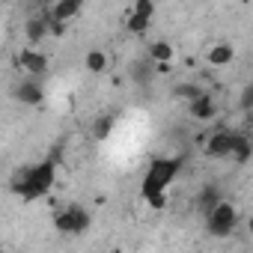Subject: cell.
Masks as SVG:
<instances>
[{
  "mask_svg": "<svg viewBox=\"0 0 253 253\" xmlns=\"http://www.w3.org/2000/svg\"><path fill=\"white\" fill-rule=\"evenodd\" d=\"M113 128H116V119H113V116H101V119L95 122V128H92V134H95V140H107Z\"/></svg>",
  "mask_w": 253,
  "mask_h": 253,
  "instance_id": "ac0fdd59",
  "label": "cell"
},
{
  "mask_svg": "<svg viewBox=\"0 0 253 253\" xmlns=\"http://www.w3.org/2000/svg\"><path fill=\"white\" fill-rule=\"evenodd\" d=\"M89 223H92L89 211H86L84 206H78V203H69L66 209H60V211L54 214V226H57L63 235H81V232L89 229Z\"/></svg>",
  "mask_w": 253,
  "mask_h": 253,
  "instance_id": "277c9868",
  "label": "cell"
},
{
  "mask_svg": "<svg viewBox=\"0 0 253 253\" xmlns=\"http://www.w3.org/2000/svg\"><path fill=\"white\" fill-rule=\"evenodd\" d=\"M185 158H155L143 176L140 194L152 209H164L167 206V188L176 182V176L182 173Z\"/></svg>",
  "mask_w": 253,
  "mask_h": 253,
  "instance_id": "7a4b0ae2",
  "label": "cell"
},
{
  "mask_svg": "<svg viewBox=\"0 0 253 253\" xmlns=\"http://www.w3.org/2000/svg\"><path fill=\"white\" fill-rule=\"evenodd\" d=\"M155 75H158V72H155V63H152L149 57H143V60H131V63H128V78H131L134 86H140V89L149 86V84L155 81Z\"/></svg>",
  "mask_w": 253,
  "mask_h": 253,
  "instance_id": "30bf717a",
  "label": "cell"
},
{
  "mask_svg": "<svg viewBox=\"0 0 253 253\" xmlns=\"http://www.w3.org/2000/svg\"><path fill=\"white\" fill-rule=\"evenodd\" d=\"M253 107V84H244L241 89V110H250Z\"/></svg>",
  "mask_w": 253,
  "mask_h": 253,
  "instance_id": "ffe728a7",
  "label": "cell"
},
{
  "mask_svg": "<svg viewBox=\"0 0 253 253\" xmlns=\"http://www.w3.org/2000/svg\"><path fill=\"white\" fill-rule=\"evenodd\" d=\"M173 92H176V98H185V101H191V98H197V95L203 92V86H200V84H179Z\"/></svg>",
  "mask_w": 253,
  "mask_h": 253,
  "instance_id": "d6986e66",
  "label": "cell"
},
{
  "mask_svg": "<svg viewBox=\"0 0 253 253\" xmlns=\"http://www.w3.org/2000/svg\"><path fill=\"white\" fill-rule=\"evenodd\" d=\"M15 66H18V69H24V72H27V75H33V78H42V75L48 72V54H42L36 45H27L24 51H18Z\"/></svg>",
  "mask_w": 253,
  "mask_h": 253,
  "instance_id": "ba28073f",
  "label": "cell"
},
{
  "mask_svg": "<svg viewBox=\"0 0 253 253\" xmlns=\"http://www.w3.org/2000/svg\"><path fill=\"white\" fill-rule=\"evenodd\" d=\"M232 60H235V48H232L229 42H214V45L209 48V54H206V63H209V66H214V69L229 66Z\"/></svg>",
  "mask_w": 253,
  "mask_h": 253,
  "instance_id": "8fae6325",
  "label": "cell"
},
{
  "mask_svg": "<svg viewBox=\"0 0 253 253\" xmlns=\"http://www.w3.org/2000/svg\"><path fill=\"white\" fill-rule=\"evenodd\" d=\"M155 72H161V75H170V72H173V60H170V63H155Z\"/></svg>",
  "mask_w": 253,
  "mask_h": 253,
  "instance_id": "44dd1931",
  "label": "cell"
},
{
  "mask_svg": "<svg viewBox=\"0 0 253 253\" xmlns=\"http://www.w3.org/2000/svg\"><path fill=\"white\" fill-rule=\"evenodd\" d=\"M84 63H86V72H92V75H101L104 69H107V54L104 51H86V57H84Z\"/></svg>",
  "mask_w": 253,
  "mask_h": 253,
  "instance_id": "e0dca14e",
  "label": "cell"
},
{
  "mask_svg": "<svg viewBox=\"0 0 253 253\" xmlns=\"http://www.w3.org/2000/svg\"><path fill=\"white\" fill-rule=\"evenodd\" d=\"M149 60H152V63H170V60H173V45H170L167 39L152 42V45H149Z\"/></svg>",
  "mask_w": 253,
  "mask_h": 253,
  "instance_id": "2e32d148",
  "label": "cell"
},
{
  "mask_svg": "<svg viewBox=\"0 0 253 253\" xmlns=\"http://www.w3.org/2000/svg\"><path fill=\"white\" fill-rule=\"evenodd\" d=\"M238 226V209L229 203V200H220L214 203V209L206 214V229L211 238H229Z\"/></svg>",
  "mask_w": 253,
  "mask_h": 253,
  "instance_id": "3957f363",
  "label": "cell"
},
{
  "mask_svg": "<svg viewBox=\"0 0 253 253\" xmlns=\"http://www.w3.org/2000/svg\"><path fill=\"white\" fill-rule=\"evenodd\" d=\"M12 98L18 101V104H24V107H39L42 101H45V86L39 84V78H27V81H18L15 86H12Z\"/></svg>",
  "mask_w": 253,
  "mask_h": 253,
  "instance_id": "52a82bcc",
  "label": "cell"
},
{
  "mask_svg": "<svg viewBox=\"0 0 253 253\" xmlns=\"http://www.w3.org/2000/svg\"><path fill=\"white\" fill-rule=\"evenodd\" d=\"M188 116H191L194 122H211V119L217 116V101H214V95L203 89L197 98H191V101H188Z\"/></svg>",
  "mask_w": 253,
  "mask_h": 253,
  "instance_id": "9c48e42d",
  "label": "cell"
},
{
  "mask_svg": "<svg viewBox=\"0 0 253 253\" xmlns=\"http://www.w3.org/2000/svg\"><path fill=\"white\" fill-rule=\"evenodd\" d=\"M223 200V194H220V185H214V182H206L203 185V191L197 194V211L206 217L211 209H214V203H220Z\"/></svg>",
  "mask_w": 253,
  "mask_h": 253,
  "instance_id": "7c38bea8",
  "label": "cell"
},
{
  "mask_svg": "<svg viewBox=\"0 0 253 253\" xmlns=\"http://www.w3.org/2000/svg\"><path fill=\"white\" fill-rule=\"evenodd\" d=\"M152 15H155V0H134V6H131V12H128V21H125V27H128V33L140 36V33L149 30Z\"/></svg>",
  "mask_w": 253,
  "mask_h": 253,
  "instance_id": "8992f818",
  "label": "cell"
},
{
  "mask_svg": "<svg viewBox=\"0 0 253 253\" xmlns=\"http://www.w3.org/2000/svg\"><path fill=\"white\" fill-rule=\"evenodd\" d=\"M54 182H57V161L42 158L39 164H27L18 173H12L9 191L15 197H21L24 203H36V200H42V197L51 194Z\"/></svg>",
  "mask_w": 253,
  "mask_h": 253,
  "instance_id": "6da1fadb",
  "label": "cell"
},
{
  "mask_svg": "<svg viewBox=\"0 0 253 253\" xmlns=\"http://www.w3.org/2000/svg\"><path fill=\"white\" fill-rule=\"evenodd\" d=\"M250 155H253V143H250V137L244 134V131H238V137H235V146H232V161L235 164H247L250 161Z\"/></svg>",
  "mask_w": 253,
  "mask_h": 253,
  "instance_id": "9a60e30c",
  "label": "cell"
},
{
  "mask_svg": "<svg viewBox=\"0 0 253 253\" xmlns=\"http://www.w3.org/2000/svg\"><path fill=\"white\" fill-rule=\"evenodd\" d=\"M24 39H27V45H39L42 39H48V21L42 12L24 21Z\"/></svg>",
  "mask_w": 253,
  "mask_h": 253,
  "instance_id": "4fadbf2b",
  "label": "cell"
},
{
  "mask_svg": "<svg viewBox=\"0 0 253 253\" xmlns=\"http://www.w3.org/2000/svg\"><path fill=\"white\" fill-rule=\"evenodd\" d=\"M235 137H238V131H232V128H214V131H209V137L203 143L206 158H229L232 146H235Z\"/></svg>",
  "mask_w": 253,
  "mask_h": 253,
  "instance_id": "5b68a950",
  "label": "cell"
},
{
  "mask_svg": "<svg viewBox=\"0 0 253 253\" xmlns=\"http://www.w3.org/2000/svg\"><path fill=\"white\" fill-rule=\"evenodd\" d=\"M81 6H84V0H54V6H51L48 12H51V18H57V21H72V18L81 12Z\"/></svg>",
  "mask_w": 253,
  "mask_h": 253,
  "instance_id": "5bb4252c",
  "label": "cell"
}]
</instances>
